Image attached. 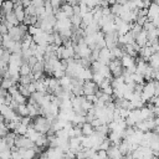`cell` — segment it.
Segmentation results:
<instances>
[{
    "mask_svg": "<svg viewBox=\"0 0 159 159\" xmlns=\"http://www.w3.org/2000/svg\"><path fill=\"white\" fill-rule=\"evenodd\" d=\"M154 96H155V80L147 81V83H144V88L142 92V99L149 102V99Z\"/></svg>",
    "mask_w": 159,
    "mask_h": 159,
    "instance_id": "cell-1",
    "label": "cell"
},
{
    "mask_svg": "<svg viewBox=\"0 0 159 159\" xmlns=\"http://www.w3.org/2000/svg\"><path fill=\"white\" fill-rule=\"evenodd\" d=\"M98 89H99V86H98L93 80L84 81V83H83V93H84V96L93 94V93H96Z\"/></svg>",
    "mask_w": 159,
    "mask_h": 159,
    "instance_id": "cell-2",
    "label": "cell"
},
{
    "mask_svg": "<svg viewBox=\"0 0 159 159\" xmlns=\"http://www.w3.org/2000/svg\"><path fill=\"white\" fill-rule=\"evenodd\" d=\"M135 42H137L140 47L147 46V43H148V31L143 29V30L137 35V37H135Z\"/></svg>",
    "mask_w": 159,
    "mask_h": 159,
    "instance_id": "cell-3",
    "label": "cell"
},
{
    "mask_svg": "<svg viewBox=\"0 0 159 159\" xmlns=\"http://www.w3.org/2000/svg\"><path fill=\"white\" fill-rule=\"evenodd\" d=\"M120 61H122V65H123L124 68H129L130 66H133V65L137 63V62H135V58H134L133 56L128 55V53H124V55L122 56Z\"/></svg>",
    "mask_w": 159,
    "mask_h": 159,
    "instance_id": "cell-4",
    "label": "cell"
},
{
    "mask_svg": "<svg viewBox=\"0 0 159 159\" xmlns=\"http://www.w3.org/2000/svg\"><path fill=\"white\" fill-rule=\"evenodd\" d=\"M14 9H15V2L12 0H2V2H1V12L2 14L14 11Z\"/></svg>",
    "mask_w": 159,
    "mask_h": 159,
    "instance_id": "cell-5",
    "label": "cell"
},
{
    "mask_svg": "<svg viewBox=\"0 0 159 159\" xmlns=\"http://www.w3.org/2000/svg\"><path fill=\"white\" fill-rule=\"evenodd\" d=\"M158 15H159V4H157V2L153 1L152 5L148 7V19L152 20L153 17H155Z\"/></svg>",
    "mask_w": 159,
    "mask_h": 159,
    "instance_id": "cell-6",
    "label": "cell"
},
{
    "mask_svg": "<svg viewBox=\"0 0 159 159\" xmlns=\"http://www.w3.org/2000/svg\"><path fill=\"white\" fill-rule=\"evenodd\" d=\"M94 132H96V128L92 125L91 122H84L82 124V133L84 135H92Z\"/></svg>",
    "mask_w": 159,
    "mask_h": 159,
    "instance_id": "cell-7",
    "label": "cell"
},
{
    "mask_svg": "<svg viewBox=\"0 0 159 159\" xmlns=\"http://www.w3.org/2000/svg\"><path fill=\"white\" fill-rule=\"evenodd\" d=\"M148 62H149V65H150L153 68H159V53H158V52H154V53L149 57Z\"/></svg>",
    "mask_w": 159,
    "mask_h": 159,
    "instance_id": "cell-8",
    "label": "cell"
},
{
    "mask_svg": "<svg viewBox=\"0 0 159 159\" xmlns=\"http://www.w3.org/2000/svg\"><path fill=\"white\" fill-rule=\"evenodd\" d=\"M5 17H6V21L11 22L12 25H19V24H21V22L17 20V17H16V15H15V12H14V11L6 12V14H5Z\"/></svg>",
    "mask_w": 159,
    "mask_h": 159,
    "instance_id": "cell-9",
    "label": "cell"
},
{
    "mask_svg": "<svg viewBox=\"0 0 159 159\" xmlns=\"http://www.w3.org/2000/svg\"><path fill=\"white\" fill-rule=\"evenodd\" d=\"M30 73H32V67L27 62L24 61V63L20 67V75L21 76H26V75H30Z\"/></svg>",
    "mask_w": 159,
    "mask_h": 159,
    "instance_id": "cell-10",
    "label": "cell"
},
{
    "mask_svg": "<svg viewBox=\"0 0 159 159\" xmlns=\"http://www.w3.org/2000/svg\"><path fill=\"white\" fill-rule=\"evenodd\" d=\"M21 117H25V116H29V107H27V103H21L19 104V107L15 109Z\"/></svg>",
    "mask_w": 159,
    "mask_h": 159,
    "instance_id": "cell-11",
    "label": "cell"
},
{
    "mask_svg": "<svg viewBox=\"0 0 159 159\" xmlns=\"http://www.w3.org/2000/svg\"><path fill=\"white\" fill-rule=\"evenodd\" d=\"M27 129H29V125H26V124H24V123H20V124L14 129V132H15L16 134H20V135H26Z\"/></svg>",
    "mask_w": 159,
    "mask_h": 159,
    "instance_id": "cell-12",
    "label": "cell"
},
{
    "mask_svg": "<svg viewBox=\"0 0 159 159\" xmlns=\"http://www.w3.org/2000/svg\"><path fill=\"white\" fill-rule=\"evenodd\" d=\"M61 9L68 15V17H71L72 15H73V6L71 5V4H68V2H65V4H62V6H61Z\"/></svg>",
    "mask_w": 159,
    "mask_h": 159,
    "instance_id": "cell-13",
    "label": "cell"
},
{
    "mask_svg": "<svg viewBox=\"0 0 159 159\" xmlns=\"http://www.w3.org/2000/svg\"><path fill=\"white\" fill-rule=\"evenodd\" d=\"M42 31L43 30L37 25H29V34L32 35V36H35V35H37V34H40Z\"/></svg>",
    "mask_w": 159,
    "mask_h": 159,
    "instance_id": "cell-14",
    "label": "cell"
},
{
    "mask_svg": "<svg viewBox=\"0 0 159 159\" xmlns=\"http://www.w3.org/2000/svg\"><path fill=\"white\" fill-rule=\"evenodd\" d=\"M104 78H106V77H104V76H103V75H102L101 72H93L92 80H93V81H94V82H96V83H97L98 86H99V84L102 83V81H103Z\"/></svg>",
    "mask_w": 159,
    "mask_h": 159,
    "instance_id": "cell-15",
    "label": "cell"
},
{
    "mask_svg": "<svg viewBox=\"0 0 159 159\" xmlns=\"http://www.w3.org/2000/svg\"><path fill=\"white\" fill-rule=\"evenodd\" d=\"M25 14H26V16H34V15H36V6L34 4L26 6L25 7Z\"/></svg>",
    "mask_w": 159,
    "mask_h": 159,
    "instance_id": "cell-16",
    "label": "cell"
},
{
    "mask_svg": "<svg viewBox=\"0 0 159 159\" xmlns=\"http://www.w3.org/2000/svg\"><path fill=\"white\" fill-rule=\"evenodd\" d=\"M19 91H20L25 97H27V98L31 96V92L29 91L27 84H21V83H19Z\"/></svg>",
    "mask_w": 159,
    "mask_h": 159,
    "instance_id": "cell-17",
    "label": "cell"
},
{
    "mask_svg": "<svg viewBox=\"0 0 159 159\" xmlns=\"http://www.w3.org/2000/svg\"><path fill=\"white\" fill-rule=\"evenodd\" d=\"M0 158L1 159H12V152H11V149H6V150L0 152Z\"/></svg>",
    "mask_w": 159,
    "mask_h": 159,
    "instance_id": "cell-18",
    "label": "cell"
},
{
    "mask_svg": "<svg viewBox=\"0 0 159 159\" xmlns=\"http://www.w3.org/2000/svg\"><path fill=\"white\" fill-rule=\"evenodd\" d=\"M25 62H27V63H29L31 67H34V66H35V65L39 62V58H37L35 55H32V56H31V57H30L27 61H25Z\"/></svg>",
    "mask_w": 159,
    "mask_h": 159,
    "instance_id": "cell-19",
    "label": "cell"
},
{
    "mask_svg": "<svg viewBox=\"0 0 159 159\" xmlns=\"http://www.w3.org/2000/svg\"><path fill=\"white\" fill-rule=\"evenodd\" d=\"M50 1H51V4H52V6H53L55 10L60 9L62 6V4H63V0H50Z\"/></svg>",
    "mask_w": 159,
    "mask_h": 159,
    "instance_id": "cell-20",
    "label": "cell"
},
{
    "mask_svg": "<svg viewBox=\"0 0 159 159\" xmlns=\"http://www.w3.org/2000/svg\"><path fill=\"white\" fill-rule=\"evenodd\" d=\"M148 20H149V19H148V16H140V15H138V17H137L135 22H138L139 25H142V26H143Z\"/></svg>",
    "mask_w": 159,
    "mask_h": 159,
    "instance_id": "cell-21",
    "label": "cell"
},
{
    "mask_svg": "<svg viewBox=\"0 0 159 159\" xmlns=\"http://www.w3.org/2000/svg\"><path fill=\"white\" fill-rule=\"evenodd\" d=\"M97 155H98V158H108V152L104 149H98Z\"/></svg>",
    "mask_w": 159,
    "mask_h": 159,
    "instance_id": "cell-22",
    "label": "cell"
},
{
    "mask_svg": "<svg viewBox=\"0 0 159 159\" xmlns=\"http://www.w3.org/2000/svg\"><path fill=\"white\" fill-rule=\"evenodd\" d=\"M0 31H1V35L9 34V27L6 26V24H5V22H1V26H0Z\"/></svg>",
    "mask_w": 159,
    "mask_h": 159,
    "instance_id": "cell-23",
    "label": "cell"
},
{
    "mask_svg": "<svg viewBox=\"0 0 159 159\" xmlns=\"http://www.w3.org/2000/svg\"><path fill=\"white\" fill-rule=\"evenodd\" d=\"M35 6H42L45 5V0H31Z\"/></svg>",
    "mask_w": 159,
    "mask_h": 159,
    "instance_id": "cell-24",
    "label": "cell"
},
{
    "mask_svg": "<svg viewBox=\"0 0 159 159\" xmlns=\"http://www.w3.org/2000/svg\"><path fill=\"white\" fill-rule=\"evenodd\" d=\"M152 21H153V24H154L157 27H159V15H158V16H155V17H153V19H152Z\"/></svg>",
    "mask_w": 159,
    "mask_h": 159,
    "instance_id": "cell-25",
    "label": "cell"
},
{
    "mask_svg": "<svg viewBox=\"0 0 159 159\" xmlns=\"http://www.w3.org/2000/svg\"><path fill=\"white\" fill-rule=\"evenodd\" d=\"M153 130H154V132H157V133H159V124H158V125H155V128H154Z\"/></svg>",
    "mask_w": 159,
    "mask_h": 159,
    "instance_id": "cell-26",
    "label": "cell"
}]
</instances>
